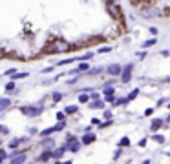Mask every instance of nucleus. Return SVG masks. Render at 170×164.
<instances>
[{
  "mask_svg": "<svg viewBox=\"0 0 170 164\" xmlns=\"http://www.w3.org/2000/svg\"><path fill=\"white\" fill-rule=\"evenodd\" d=\"M126 102H128V98H126V97H115V98H113V102H112V106H113V108H117V106H124Z\"/></svg>",
  "mask_w": 170,
  "mask_h": 164,
  "instance_id": "nucleus-17",
  "label": "nucleus"
},
{
  "mask_svg": "<svg viewBox=\"0 0 170 164\" xmlns=\"http://www.w3.org/2000/svg\"><path fill=\"white\" fill-rule=\"evenodd\" d=\"M28 131H29V135H37V133H39V129H37V128H29Z\"/></svg>",
  "mask_w": 170,
  "mask_h": 164,
  "instance_id": "nucleus-42",
  "label": "nucleus"
},
{
  "mask_svg": "<svg viewBox=\"0 0 170 164\" xmlns=\"http://www.w3.org/2000/svg\"><path fill=\"white\" fill-rule=\"evenodd\" d=\"M112 109H102V118H106V120H112Z\"/></svg>",
  "mask_w": 170,
  "mask_h": 164,
  "instance_id": "nucleus-30",
  "label": "nucleus"
},
{
  "mask_svg": "<svg viewBox=\"0 0 170 164\" xmlns=\"http://www.w3.org/2000/svg\"><path fill=\"white\" fill-rule=\"evenodd\" d=\"M15 73H17V69H7V71H6L4 75H7V77H13Z\"/></svg>",
  "mask_w": 170,
  "mask_h": 164,
  "instance_id": "nucleus-40",
  "label": "nucleus"
},
{
  "mask_svg": "<svg viewBox=\"0 0 170 164\" xmlns=\"http://www.w3.org/2000/svg\"><path fill=\"white\" fill-rule=\"evenodd\" d=\"M132 71H134V64L123 66V71H121V75H119V79H121L123 84H128V82L132 80Z\"/></svg>",
  "mask_w": 170,
  "mask_h": 164,
  "instance_id": "nucleus-4",
  "label": "nucleus"
},
{
  "mask_svg": "<svg viewBox=\"0 0 170 164\" xmlns=\"http://www.w3.org/2000/svg\"><path fill=\"white\" fill-rule=\"evenodd\" d=\"M152 139L157 142V144H163V142H165V137H163V135H159V133H154V135H152Z\"/></svg>",
  "mask_w": 170,
  "mask_h": 164,
  "instance_id": "nucleus-28",
  "label": "nucleus"
},
{
  "mask_svg": "<svg viewBox=\"0 0 170 164\" xmlns=\"http://www.w3.org/2000/svg\"><path fill=\"white\" fill-rule=\"evenodd\" d=\"M88 108H90V109H104V100H102V98L90 100V102H88Z\"/></svg>",
  "mask_w": 170,
  "mask_h": 164,
  "instance_id": "nucleus-11",
  "label": "nucleus"
},
{
  "mask_svg": "<svg viewBox=\"0 0 170 164\" xmlns=\"http://www.w3.org/2000/svg\"><path fill=\"white\" fill-rule=\"evenodd\" d=\"M68 151V148H66V144H62V146H59V148H55V150H51V157L55 159V160H60L62 159V155Z\"/></svg>",
  "mask_w": 170,
  "mask_h": 164,
  "instance_id": "nucleus-8",
  "label": "nucleus"
},
{
  "mask_svg": "<svg viewBox=\"0 0 170 164\" xmlns=\"http://www.w3.org/2000/svg\"><path fill=\"white\" fill-rule=\"evenodd\" d=\"M51 98H53L55 102H60L62 98H64V95H62L60 91H53V93H51Z\"/></svg>",
  "mask_w": 170,
  "mask_h": 164,
  "instance_id": "nucleus-24",
  "label": "nucleus"
},
{
  "mask_svg": "<svg viewBox=\"0 0 170 164\" xmlns=\"http://www.w3.org/2000/svg\"><path fill=\"white\" fill-rule=\"evenodd\" d=\"M20 111H22L24 115H28L29 118H33V117H39V115H42V111H44V108H42L40 104H37V106H22V108H20Z\"/></svg>",
  "mask_w": 170,
  "mask_h": 164,
  "instance_id": "nucleus-3",
  "label": "nucleus"
},
{
  "mask_svg": "<svg viewBox=\"0 0 170 164\" xmlns=\"http://www.w3.org/2000/svg\"><path fill=\"white\" fill-rule=\"evenodd\" d=\"M146 140H148V139H146V137H143V139H141L139 142H137V146H139V148H145V144H146Z\"/></svg>",
  "mask_w": 170,
  "mask_h": 164,
  "instance_id": "nucleus-36",
  "label": "nucleus"
},
{
  "mask_svg": "<svg viewBox=\"0 0 170 164\" xmlns=\"http://www.w3.org/2000/svg\"><path fill=\"white\" fill-rule=\"evenodd\" d=\"M166 106H168V108H170V102H168V104H166Z\"/></svg>",
  "mask_w": 170,
  "mask_h": 164,
  "instance_id": "nucleus-50",
  "label": "nucleus"
},
{
  "mask_svg": "<svg viewBox=\"0 0 170 164\" xmlns=\"http://www.w3.org/2000/svg\"><path fill=\"white\" fill-rule=\"evenodd\" d=\"M11 98H9V97H2V98H0V113H2V111H6V109H9V108H11Z\"/></svg>",
  "mask_w": 170,
  "mask_h": 164,
  "instance_id": "nucleus-13",
  "label": "nucleus"
},
{
  "mask_svg": "<svg viewBox=\"0 0 170 164\" xmlns=\"http://www.w3.org/2000/svg\"><path fill=\"white\" fill-rule=\"evenodd\" d=\"M165 122H170V115H168V117H166V120H165Z\"/></svg>",
  "mask_w": 170,
  "mask_h": 164,
  "instance_id": "nucleus-46",
  "label": "nucleus"
},
{
  "mask_svg": "<svg viewBox=\"0 0 170 164\" xmlns=\"http://www.w3.org/2000/svg\"><path fill=\"white\" fill-rule=\"evenodd\" d=\"M77 59H64V60H60L59 66H66V64H71V62H75Z\"/></svg>",
  "mask_w": 170,
  "mask_h": 164,
  "instance_id": "nucleus-34",
  "label": "nucleus"
},
{
  "mask_svg": "<svg viewBox=\"0 0 170 164\" xmlns=\"http://www.w3.org/2000/svg\"><path fill=\"white\" fill-rule=\"evenodd\" d=\"M102 71V68H92V69H88L86 71V75H90V77H95V75H99Z\"/></svg>",
  "mask_w": 170,
  "mask_h": 164,
  "instance_id": "nucleus-26",
  "label": "nucleus"
},
{
  "mask_svg": "<svg viewBox=\"0 0 170 164\" xmlns=\"http://www.w3.org/2000/svg\"><path fill=\"white\" fill-rule=\"evenodd\" d=\"M104 71L108 73L110 77H119L121 71H123V66H119V64H110V66H106Z\"/></svg>",
  "mask_w": 170,
  "mask_h": 164,
  "instance_id": "nucleus-6",
  "label": "nucleus"
},
{
  "mask_svg": "<svg viewBox=\"0 0 170 164\" xmlns=\"http://www.w3.org/2000/svg\"><path fill=\"white\" fill-rule=\"evenodd\" d=\"M11 164H26V153L15 150V153L11 155Z\"/></svg>",
  "mask_w": 170,
  "mask_h": 164,
  "instance_id": "nucleus-7",
  "label": "nucleus"
},
{
  "mask_svg": "<svg viewBox=\"0 0 170 164\" xmlns=\"http://www.w3.org/2000/svg\"><path fill=\"white\" fill-rule=\"evenodd\" d=\"M0 164H4V162H2V160H0Z\"/></svg>",
  "mask_w": 170,
  "mask_h": 164,
  "instance_id": "nucleus-51",
  "label": "nucleus"
},
{
  "mask_svg": "<svg viewBox=\"0 0 170 164\" xmlns=\"http://www.w3.org/2000/svg\"><path fill=\"white\" fill-rule=\"evenodd\" d=\"M9 133V128L4 126V124H0V135H7Z\"/></svg>",
  "mask_w": 170,
  "mask_h": 164,
  "instance_id": "nucleus-33",
  "label": "nucleus"
},
{
  "mask_svg": "<svg viewBox=\"0 0 170 164\" xmlns=\"http://www.w3.org/2000/svg\"><path fill=\"white\" fill-rule=\"evenodd\" d=\"M28 139L26 137H22V139H18V137H15V139H11V140H9V144H7V148L9 150H17L20 144H22V142H26Z\"/></svg>",
  "mask_w": 170,
  "mask_h": 164,
  "instance_id": "nucleus-12",
  "label": "nucleus"
},
{
  "mask_svg": "<svg viewBox=\"0 0 170 164\" xmlns=\"http://www.w3.org/2000/svg\"><path fill=\"white\" fill-rule=\"evenodd\" d=\"M77 69H79V73H84V71H88V69H90V66H88V62H79Z\"/></svg>",
  "mask_w": 170,
  "mask_h": 164,
  "instance_id": "nucleus-23",
  "label": "nucleus"
},
{
  "mask_svg": "<svg viewBox=\"0 0 170 164\" xmlns=\"http://www.w3.org/2000/svg\"><path fill=\"white\" fill-rule=\"evenodd\" d=\"M6 159H7V151H6V150H2V148H0V160L4 162Z\"/></svg>",
  "mask_w": 170,
  "mask_h": 164,
  "instance_id": "nucleus-35",
  "label": "nucleus"
},
{
  "mask_svg": "<svg viewBox=\"0 0 170 164\" xmlns=\"http://www.w3.org/2000/svg\"><path fill=\"white\" fill-rule=\"evenodd\" d=\"M112 124H113V120H106V122H99V128L104 129V128H108V126H112Z\"/></svg>",
  "mask_w": 170,
  "mask_h": 164,
  "instance_id": "nucleus-31",
  "label": "nucleus"
},
{
  "mask_svg": "<svg viewBox=\"0 0 170 164\" xmlns=\"http://www.w3.org/2000/svg\"><path fill=\"white\" fill-rule=\"evenodd\" d=\"M135 2H143V0H135Z\"/></svg>",
  "mask_w": 170,
  "mask_h": 164,
  "instance_id": "nucleus-49",
  "label": "nucleus"
},
{
  "mask_svg": "<svg viewBox=\"0 0 170 164\" xmlns=\"http://www.w3.org/2000/svg\"><path fill=\"white\" fill-rule=\"evenodd\" d=\"M60 164H73L71 160H66V162H60Z\"/></svg>",
  "mask_w": 170,
  "mask_h": 164,
  "instance_id": "nucleus-45",
  "label": "nucleus"
},
{
  "mask_svg": "<svg viewBox=\"0 0 170 164\" xmlns=\"http://www.w3.org/2000/svg\"><path fill=\"white\" fill-rule=\"evenodd\" d=\"M95 139H97V137H95V133H92V131H86V133L82 135V139H81V144H82V146L93 144V142H95Z\"/></svg>",
  "mask_w": 170,
  "mask_h": 164,
  "instance_id": "nucleus-9",
  "label": "nucleus"
},
{
  "mask_svg": "<svg viewBox=\"0 0 170 164\" xmlns=\"http://www.w3.org/2000/svg\"><path fill=\"white\" fill-rule=\"evenodd\" d=\"M81 140L79 139H75L73 135H68V142H66V148H68V151H71V153H77L79 150H81Z\"/></svg>",
  "mask_w": 170,
  "mask_h": 164,
  "instance_id": "nucleus-5",
  "label": "nucleus"
},
{
  "mask_svg": "<svg viewBox=\"0 0 170 164\" xmlns=\"http://www.w3.org/2000/svg\"><path fill=\"white\" fill-rule=\"evenodd\" d=\"M159 15H161V11L154 9V7H148V9L143 11V17H145V18H155V17H159Z\"/></svg>",
  "mask_w": 170,
  "mask_h": 164,
  "instance_id": "nucleus-10",
  "label": "nucleus"
},
{
  "mask_svg": "<svg viewBox=\"0 0 170 164\" xmlns=\"http://www.w3.org/2000/svg\"><path fill=\"white\" fill-rule=\"evenodd\" d=\"M163 122H165L163 118H152V122H150V131H157L159 128L163 126Z\"/></svg>",
  "mask_w": 170,
  "mask_h": 164,
  "instance_id": "nucleus-16",
  "label": "nucleus"
},
{
  "mask_svg": "<svg viewBox=\"0 0 170 164\" xmlns=\"http://www.w3.org/2000/svg\"><path fill=\"white\" fill-rule=\"evenodd\" d=\"M108 95H115V87L112 84H106L102 87V97H108Z\"/></svg>",
  "mask_w": 170,
  "mask_h": 164,
  "instance_id": "nucleus-18",
  "label": "nucleus"
},
{
  "mask_svg": "<svg viewBox=\"0 0 170 164\" xmlns=\"http://www.w3.org/2000/svg\"><path fill=\"white\" fill-rule=\"evenodd\" d=\"M108 51H112V48H110V46H104V48H99V53H108Z\"/></svg>",
  "mask_w": 170,
  "mask_h": 164,
  "instance_id": "nucleus-38",
  "label": "nucleus"
},
{
  "mask_svg": "<svg viewBox=\"0 0 170 164\" xmlns=\"http://www.w3.org/2000/svg\"><path fill=\"white\" fill-rule=\"evenodd\" d=\"M53 146H55V140H53L51 137H44V139H42V148H44V150H53Z\"/></svg>",
  "mask_w": 170,
  "mask_h": 164,
  "instance_id": "nucleus-15",
  "label": "nucleus"
},
{
  "mask_svg": "<svg viewBox=\"0 0 170 164\" xmlns=\"http://www.w3.org/2000/svg\"><path fill=\"white\" fill-rule=\"evenodd\" d=\"M75 46H71L70 42H66V40H53L51 44H48V46L44 48V53L46 55H53V53H68V51H71Z\"/></svg>",
  "mask_w": 170,
  "mask_h": 164,
  "instance_id": "nucleus-1",
  "label": "nucleus"
},
{
  "mask_svg": "<svg viewBox=\"0 0 170 164\" xmlns=\"http://www.w3.org/2000/svg\"><path fill=\"white\" fill-rule=\"evenodd\" d=\"M0 146H2V142H0Z\"/></svg>",
  "mask_w": 170,
  "mask_h": 164,
  "instance_id": "nucleus-52",
  "label": "nucleus"
},
{
  "mask_svg": "<svg viewBox=\"0 0 170 164\" xmlns=\"http://www.w3.org/2000/svg\"><path fill=\"white\" fill-rule=\"evenodd\" d=\"M141 164H150V160H148V159H146V160H143Z\"/></svg>",
  "mask_w": 170,
  "mask_h": 164,
  "instance_id": "nucleus-44",
  "label": "nucleus"
},
{
  "mask_svg": "<svg viewBox=\"0 0 170 164\" xmlns=\"http://www.w3.org/2000/svg\"><path fill=\"white\" fill-rule=\"evenodd\" d=\"M6 91H7V93H17V91H18V90H17L15 80H9V82L6 84Z\"/></svg>",
  "mask_w": 170,
  "mask_h": 164,
  "instance_id": "nucleus-20",
  "label": "nucleus"
},
{
  "mask_svg": "<svg viewBox=\"0 0 170 164\" xmlns=\"http://www.w3.org/2000/svg\"><path fill=\"white\" fill-rule=\"evenodd\" d=\"M152 113H154V108H148V109H146V111H145V117H150Z\"/></svg>",
  "mask_w": 170,
  "mask_h": 164,
  "instance_id": "nucleus-41",
  "label": "nucleus"
},
{
  "mask_svg": "<svg viewBox=\"0 0 170 164\" xmlns=\"http://www.w3.org/2000/svg\"><path fill=\"white\" fill-rule=\"evenodd\" d=\"M165 80H166V82H170V77H166V79H165Z\"/></svg>",
  "mask_w": 170,
  "mask_h": 164,
  "instance_id": "nucleus-47",
  "label": "nucleus"
},
{
  "mask_svg": "<svg viewBox=\"0 0 170 164\" xmlns=\"http://www.w3.org/2000/svg\"><path fill=\"white\" fill-rule=\"evenodd\" d=\"M106 13L113 20H123V9L117 0H106Z\"/></svg>",
  "mask_w": 170,
  "mask_h": 164,
  "instance_id": "nucleus-2",
  "label": "nucleus"
},
{
  "mask_svg": "<svg viewBox=\"0 0 170 164\" xmlns=\"http://www.w3.org/2000/svg\"><path fill=\"white\" fill-rule=\"evenodd\" d=\"M117 146H119L121 150H123V148H128V146H130V139H128V137H123V139L117 142Z\"/></svg>",
  "mask_w": 170,
  "mask_h": 164,
  "instance_id": "nucleus-22",
  "label": "nucleus"
},
{
  "mask_svg": "<svg viewBox=\"0 0 170 164\" xmlns=\"http://www.w3.org/2000/svg\"><path fill=\"white\" fill-rule=\"evenodd\" d=\"M165 104H166V98H159L155 106H157V108H161V106H165Z\"/></svg>",
  "mask_w": 170,
  "mask_h": 164,
  "instance_id": "nucleus-39",
  "label": "nucleus"
},
{
  "mask_svg": "<svg viewBox=\"0 0 170 164\" xmlns=\"http://www.w3.org/2000/svg\"><path fill=\"white\" fill-rule=\"evenodd\" d=\"M49 159H53V157H51V150H44V151H42L40 155H39L37 162H40V164H44V162H48Z\"/></svg>",
  "mask_w": 170,
  "mask_h": 164,
  "instance_id": "nucleus-14",
  "label": "nucleus"
},
{
  "mask_svg": "<svg viewBox=\"0 0 170 164\" xmlns=\"http://www.w3.org/2000/svg\"><path fill=\"white\" fill-rule=\"evenodd\" d=\"M77 100H79L81 104H88V102H90V93H81Z\"/></svg>",
  "mask_w": 170,
  "mask_h": 164,
  "instance_id": "nucleus-21",
  "label": "nucleus"
},
{
  "mask_svg": "<svg viewBox=\"0 0 170 164\" xmlns=\"http://www.w3.org/2000/svg\"><path fill=\"white\" fill-rule=\"evenodd\" d=\"M119 157H121V148H117V150H115V151H113V159H115V160H117Z\"/></svg>",
  "mask_w": 170,
  "mask_h": 164,
  "instance_id": "nucleus-37",
  "label": "nucleus"
},
{
  "mask_svg": "<svg viewBox=\"0 0 170 164\" xmlns=\"http://www.w3.org/2000/svg\"><path fill=\"white\" fill-rule=\"evenodd\" d=\"M26 164H35V162H26Z\"/></svg>",
  "mask_w": 170,
  "mask_h": 164,
  "instance_id": "nucleus-48",
  "label": "nucleus"
},
{
  "mask_svg": "<svg viewBox=\"0 0 170 164\" xmlns=\"http://www.w3.org/2000/svg\"><path fill=\"white\" fill-rule=\"evenodd\" d=\"M29 73H15L13 77H11V80H20V79H26Z\"/></svg>",
  "mask_w": 170,
  "mask_h": 164,
  "instance_id": "nucleus-29",
  "label": "nucleus"
},
{
  "mask_svg": "<svg viewBox=\"0 0 170 164\" xmlns=\"http://www.w3.org/2000/svg\"><path fill=\"white\" fill-rule=\"evenodd\" d=\"M148 31H150V35H152V37H155V35H157V27H150Z\"/></svg>",
  "mask_w": 170,
  "mask_h": 164,
  "instance_id": "nucleus-43",
  "label": "nucleus"
},
{
  "mask_svg": "<svg viewBox=\"0 0 170 164\" xmlns=\"http://www.w3.org/2000/svg\"><path fill=\"white\" fill-rule=\"evenodd\" d=\"M157 44V38L155 37H152V38H148V40H145L143 44H141V48L143 49H148V48H152V46H155Z\"/></svg>",
  "mask_w": 170,
  "mask_h": 164,
  "instance_id": "nucleus-19",
  "label": "nucleus"
},
{
  "mask_svg": "<svg viewBox=\"0 0 170 164\" xmlns=\"http://www.w3.org/2000/svg\"><path fill=\"white\" fill-rule=\"evenodd\" d=\"M57 122H66V113L64 111H57Z\"/></svg>",
  "mask_w": 170,
  "mask_h": 164,
  "instance_id": "nucleus-27",
  "label": "nucleus"
},
{
  "mask_svg": "<svg viewBox=\"0 0 170 164\" xmlns=\"http://www.w3.org/2000/svg\"><path fill=\"white\" fill-rule=\"evenodd\" d=\"M137 95H139V90H134V91H132L128 97H126V98H128V102H130V100H134V98H135Z\"/></svg>",
  "mask_w": 170,
  "mask_h": 164,
  "instance_id": "nucleus-32",
  "label": "nucleus"
},
{
  "mask_svg": "<svg viewBox=\"0 0 170 164\" xmlns=\"http://www.w3.org/2000/svg\"><path fill=\"white\" fill-rule=\"evenodd\" d=\"M64 113L66 115H75L77 113V106H66L64 108Z\"/></svg>",
  "mask_w": 170,
  "mask_h": 164,
  "instance_id": "nucleus-25",
  "label": "nucleus"
}]
</instances>
